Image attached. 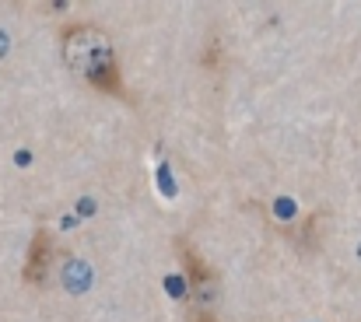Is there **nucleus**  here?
Listing matches in <instances>:
<instances>
[{
  "instance_id": "7ed1b4c3",
  "label": "nucleus",
  "mask_w": 361,
  "mask_h": 322,
  "mask_svg": "<svg viewBox=\"0 0 361 322\" xmlns=\"http://www.w3.org/2000/svg\"><path fill=\"white\" fill-rule=\"evenodd\" d=\"M49 263H53V238H49L46 228H39V231L32 235V245H28V256H25V270H21L25 284H28V287L46 284Z\"/></svg>"
},
{
  "instance_id": "20e7f679",
  "label": "nucleus",
  "mask_w": 361,
  "mask_h": 322,
  "mask_svg": "<svg viewBox=\"0 0 361 322\" xmlns=\"http://www.w3.org/2000/svg\"><path fill=\"white\" fill-rule=\"evenodd\" d=\"M190 322H218V316H214V312H207V309H197V312L190 316Z\"/></svg>"
},
{
  "instance_id": "f03ea898",
  "label": "nucleus",
  "mask_w": 361,
  "mask_h": 322,
  "mask_svg": "<svg viewBox=\"0 0 361 322\" xmlns=\"http://www.w3.org/2000/svg\"><path fill=\"white\" fill-rule=\"evenodd\" d=\"M176 252H179V263H183V273H186V284H190L193 298L197 302H211L218 295V273H214V266L186 238H176Z\"/></svg>"
},
{
  "instance_id": "f257e3e1",
  "label": "nucleus",
  "mask_w": 361,
  "mask_h": 322,
  "mask_svg": "<svg viewBox=\"0 0 361 322\" xmlns=\"http://www.w3.org/2000/svg\"><path fill=\"white\" fill-rule=\"evenodd\" d=\"M60 53L63 63L88 81L95 92L102 95H123V74H120V60H116V46L113 35L102 25L92 21H74L60 28Z\"/></svg>"
}]
</instances>
